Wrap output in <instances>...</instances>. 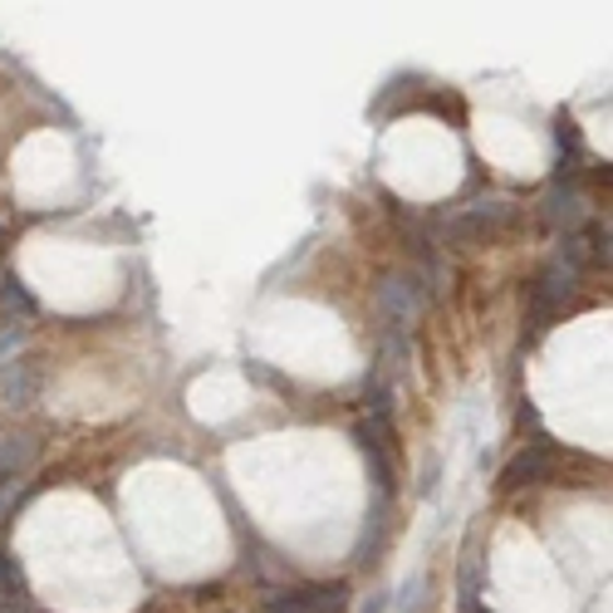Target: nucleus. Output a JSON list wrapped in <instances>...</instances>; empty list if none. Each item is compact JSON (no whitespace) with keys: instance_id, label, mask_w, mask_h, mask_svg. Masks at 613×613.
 <instances>
[{"instance_id":"nucleus-3","label":"nucleus","mask_w":613,"mask_h":613,"mask_svg":"<svg viewBox=\"0 0 613 613\" xmlns=\"http://www.w3.org/2000/svg\"><path fill=\"white\" fill-rule=\"evenodd\" d=\"M378 305H384L398 325H412V319L422 315V285L412 275H388L384 285H378Z\"/></svg>"},{"instance_id":"nucleus-13","label":"nucleus","mask_w":613,"mask_h":613,"mask_svg":"<svg viewBox=\"0 0 613 613\" xmlns=\"http://www.w3.org/2000/svg\"><path fill=\"white\" fill-rule=\"evenodd\" d=\"M246 374H250V378H256V384H270V388H280V393H295V388H290V384H285V378H280V374H270V368H260V364H250V368H246Z\"/></svg>"},{"instance_id":"nucleus-10","label":"nucleus","mask_w":613,"mask_h":613,"mask_svg":"<svg viewBox=\"0 0 613 613\" xmlns=\"http://www.w3.org/2000/svg\"><path fill=\"white\" fill-rule=\"evenodd\" d=\"M427 108H432V114H441V118L451 114V123L467 128V104H461L457 94H432V98H427Z\"/></svg>"},{"instance_id":"nucleus-2","label":"nucleus","mask_w":613,"mask_h":613,"mask_svg":"<svg viewBox=\"0 0 613 613\" xmlns=\"http://www.w3.org/2000/svg\"><path fill=\"white\" fill-rule=\"evenodd\" d=\"M506 221H510V207H500V202L486 207V202H481L476 211H467V216L451 221L447 240H451V250H476V246H486V240L496 236Z\"/></svg>"},{"instance_id":"nucleus-6","label":"nucleus","mask_w":613,"mask_h":613,"mask_svg":"<svg viewBox=\"0 0 613 613\" xmlns=\"http://www.w3.org/2000/svg\"><path fill=\"white\" fill-rule=\"evenodd\" d=\"M35 384H39V364H35V358H25V364H20V374L5 378V398L15 408L30 403V398H35Z\"/></svg>"},{"instance_id":"nucleus-5","label":"nucleus","mask_w":613,"mask_h":613,"mask_svg":"<svg viewBox=\"0 0 613 613\" xmlns=\"http://www.w3.org/2000/svg\"><path fill=\"white\" fill-rule=\"evenodd\" d=\"M540 221L555 231H575L579 221H585V202H579V192H565V187H550L545 207H540Z\"/></svg>"},{"instance_id":"nucleus-4","label":"nucleus","mask_w":613,"mask_h":613,"mask_svg":"<svg viewBox=\"0 0 613 613\" xmlns=\"http://www.w3.org/2000/svg\"><path fill=\"white\" fill-rule=\"evenodd\" d=\"M35 457H39V437H35V432H5V437H0V481L30 471V467H35Z\"/></svg>"},{"instance_id":"nucleus-12","label":"nucleus","mask_w":613,"mask_h":613,"mask_svg":"<svg viewBox=\"0 0 613 613\" xmlns=\"http://www.w3.org/2000/svg\"><path fill=\"white\" fill-rule=\"evenodd\" d=\"M270 609H275V613H309L305 594H275V599H270Z\"/></svg>"},{"instance_id":"nucleus-11","label":"nucleus","mask_w":613,"mask_h":613,"mask_svg":"<svg viewBox=\"0 0 613 613\" xmlns=\"http://www.w3.org/2000/svg\"><path fill=\"white\" fill-rule=\"evenodd\" d=\"M20 496H25V486H20L15 476H5V481H0V526H5V516L20 506Z\"/></svg>"},{"instance_id":"nucleus-1","label":"nucleus","mask_w":613,"mask_h":613,"mask_svg":"<svg viewBox=\"0 0 613 613\" xmlns=\"http://www.w3.org/2000/svg\"><path fill=\"white\" fill-rule=\"evenodd\" d=\"M559 461H565V447H555V441H530L526 451H516V457L506 461L496 491L510 496V491H526V486H555Z\"/></svg>"},{"instance_id":"nucleus-9","label":"nucleus","mask_w":613,"mask_h":613,"mask_svg":"<svg viewBox=\"0 0 613 613\" xmlns=\"http://www.w3.org/2000/svg\"><path fill=\"white\" fill-rule=\"evenodd\" d=\"M20 589H25V579H20V565L10 559V550L0 545V594H5V599H15Z\"/></svg>"},{"instance_id":"nucleus-7","label":"nucleus","mask_w":613,"mask_h":613,"mask_svg":"<svg viewBox=\"0 0 613 613\" xmlns=\"http://www.w3.org/2000/svg\"><path fill=\"white\" fill-rule=\"evenodd\" d=\"M10 315H25V319L35 315V299H30L15 280H5V285H0V319H10Z\"/></svg>"},{"instance_id":"nucleus-8","label":"nucleus","mask_w":613,"mask_h":613,"mask_svg":"<svg viewBox=\"0 0 613 613\" xmlns=\"http://www.w3.org/2000/svg\"><path fill=\"white\" fill-rule=\"evenodd\" d=\"M555 143L565 148L569 157H585V133H579L575 114H559V118H555Z\"/></svg>"}]
</instances>
